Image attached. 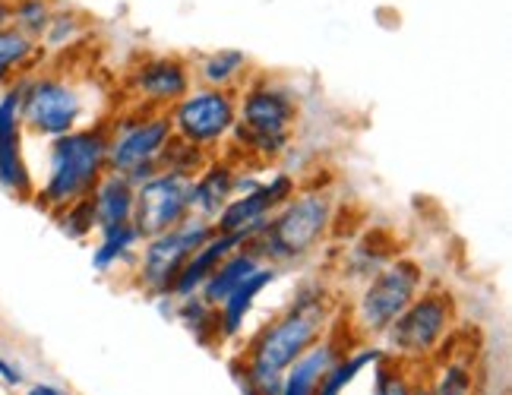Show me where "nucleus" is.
I'll return each mask as SVG.
<instances>
[{"instance_id":"obj_29","label":"nucleus","mask_w":512,"mask_h":395,"mask_svg":"<svg viewBox=\"0 0 512 395\" xmlns=\"http://www.w3.org/2000/svg\"><path fill=\"white\" fill-rule=\"evenodd\" d=\"M0 380H4L7 386H23V383H26L23 370H19L13 361H7L4 354H0Z\"/></svg>"},{"instance_id":"obj_3","label":"nucleus","mask_w":512,"mask_h":395,"mask_svg":"<svg viewBox=\"0 0 512 395\" xmlns=\"http://www.w3.org/2000/svg\"><path fill=\"white\" fill-rule=\"evenodd\" d=\"M108 143H111L108 124L80 127L51 140L48 177L45 187L38 190V206L57 212L89 196L92 187L108 171Z\"/></svg>"},{"instance_id":"obj_24","label":"nucleus","mask_w":512,"mask_h":395,"mask_svg":"<svg viewBox=\"0 0 512 395\" xmlns=\"http://www.w3.org/2000/svg\"><path fill=\"white\" fill-rule=\"evenodd\" d=\"M32 54H35V38L23 35L16 26H0V86H4L10 73L23 67Z\"/></svg>"},{"instance_id":"obj_5","label":"nucleus","mask_w":512,"mask_h":395,"mask_svg":"<svg viewBox=\"0 0 512 395\" xmlns=\"http://www.w3.org/2000/svg\"><path fill=\"white\" fill-rule=\"evenodd\" d=\"M424 291V269L418 260H392L377 269L354 298L351 307V335L361 345L383 339V332L399 320L402 310Z\"/></svg>"},{"instance_id":"obj_28","label":"nucleus","mask_w":512,"mask_h":395,"mask_svg":"<svg viewBox=\"0 0 512 395\" xmlns=\"http://www.w3.org/2000/svg\"><path fill=\"white\" fill-rule=\"evenodd\" d=\"M76 32H80V19H76V13H51V23L45 29V42L51 48H61V45H67V38H76Z\"/></svg>"},{"instance_id":"obj_10","label":"nucleus","mask_w":512,"mask_h":395,"mask_svg":"<svg viewBox=\"0 0 512 395\" xmlns=\"http://www.w3.org/2000/svg\"><path fill=\"white\" fill-rule=\"evenodd\" d=\"M19 89H23L19 117L32 133L57 140V136L80 130L86 98L64 76H38L29 79V83H19Z\"/></svg>"},{"instance_id":"obj_22","label":"nucleus","mask_w":512,"mask_h":395,"mask_svg":"<svg viewBox=\"0 0 512 395\" xmlns=\"http://www.w3.org/2000/svg\"><path fill=\"white\" fill-rule=\"evenodd\" d=\"M136 244H143V237L136 234L133 225L108 228V231H102V244L92 250V266L98 272H111V269H117L121 263L133 260Z\"/></svg>"},{"instance_id":"obj_6","label":"nucleus","mask_w":512,"mask_h":395,"mask_svg":"<svg viewBox=\"0 0 512 395\" xmlns=\"http://www.w3.org/2000/svg\"><path fill=\"white\" fill-rule=\"evenodd\" d=\"M456 298L443 288L421 291L411 301L396 323H392L383 339H386V358L396 364H421L430 361L440 351L443 339L456 326Z\"/></svg>"},{"instance_id":"obj_14","label":"nucleus","mask_w":512,"mask_h":395,"mask_svg":"<svg viewBox=\"0 0 512 395\" xmlns=\"http://www.w3.org/2000/svg\"><path fill=\"white\" fill-rule=\"evenodd\" d=\"M19 98H23L19 86H10L0 95V187L16 196H29L32 177L23 162V152H19V127H23Z\"/></svg>"},{"instance_id":"obj_8","label":"nucleus","mask_w":512,"mask_h":395,"mask_svg":"<svg viewBox=\"0 0 512 395\" xmlns=\"http://www.w3.org/2000/svg\"><path fill=\"white\" fill-rule=\"evenodd\" d=\"M168 121L177 140L212 155L238 124V92L196 86L174 108H168Z\"/></svg>"},{"instance_id":"obj_16","label":"nucleus","mask_w":512,"mask_h":395,"mask_svg":"<svg viewBox=\"0 0 512 395\" xmlns=\"http://www.w3.org/2000/svg\"><path fill=\"white\" fill-rule=\"evenodd\" d=\"M345 351H348V348L339 345L336 332H332V335H323V339H320L317 345L307 348V351L301 354V358L285 370L279 395H317V389H320L323 377L329 373V367L336 364Z\"/></svg>"},{"instance_id":"obj_13","label":"nucleus","mask_w":512,"mask_h":395,"mask_svg":"<svg viewBox=\"0 0 512 395\" xmlns=\"http://www.w3.org/2000/svg\"><path fill=\"white\" fill-rule=\"evenodd\" d=\"M193 89V67L174 54L146 57L140 67H133L130 92L136 108L146 111H168Z\"/></svg>"},{"instance_id":"obj_11","label":"nucleus","mask_w":512,"mask_h":395,"mask_svg":"<svg viewBox=\"0 0 512 395\" xmlns=\"http://www.w3.org/2000/svg\"><path fill=\"white\" fill-rule=\"evenodd\" d=\"M190 193H193V181L181 174H168L159 171L146 177L143 184H136V196H133V228L136 234L149 241L155 234H165L168 228L181 225L190 212Z\"/></svg>"},{"instance_id":"obj_27","label":"nucleus","mask_w":512,"mask_h":395,"mask_svg":"<svg viewBox=\"0 0 512 395\" xmlns=\"http://www.w3.org/2000/svg\"><path fill=\"white\" fill-rule=\"evenodd\" d=\"M48 23H51V7L45 0H19L13 7V26L29 38L45 35Z\"/></svg>"},{"instance_id":"obj_19","label":"nucleus","mask_w":512,"mask_h":395,"mask_svg":"<svg viewBox=\"0 0 512 395\" xmlns=\"http://www.w3.org/2000/svg\"><path fill=\"white\" fill-rule=\"evenodd\" d=\"M275 266H269V263H263L256 272H250L247 279L234 288L228 298L215 307L219 310V329H222V339H234L241 329H244V320L250 316V310H253V304H256V298L263 294V288L266 285H272L275 282Z\"/></svg>"},{"instance_id":"obj_1","label":"nucleus","mask_w":512,"mask_h":395,"mask_svg":"<svg viewBox=\"0 0 512 395\" xmlns=\"http://www.w3.org/2000/svg\"><path fill=\"white\" fill-rule=\"evenodd\" d=\"M332 326V298L320 285H307L285 313L275 316L244 354V389L247 395H279L285 370L317 345Z\"/></svg>"},{"instance_id":"obj_7","label":"nucleus","mask_w":512,"mask_h":395,"mask_svg":"<svg viewBox=\"0 0 512 395\" xmlns=\"http://www.w3.org/2000/svg\"><path fill=\"white\" fill-rule=\"evenodd\" d=\"M171 136L174 133L168 111L136 108V114L127 117V121H114L108 143V171L124 174L133 187L143 184L146 177L159 174V155Z\"/></svg>"},{"instance_id":"obj_30","label":"nucleus","mask_w":512,"mask_h":395,"mask_svg":"<svg viewBox=\"0 0 512 395\" xmlns=\"http://www.w3.org/2000/svg\"><path fill=\"white\" fill-rule=\"evenodd\" d=\"M26 395H67V392H64V389H57V386H51V383H35V386H29Z\"/></svg>"},{"instance_id":"obj_17","label":"nucleus","mask_w":512,"mask_h":395,"mask_svg":"<svg viewBox=\"0 0 512 395\" xmlns=\"http://www.w3.org/2000/svg\"><path fill=\"white\" fill-rule=\"evenodd\" d=\"M234 177H238V165L231 158H209V165L193 177L190 212L209 222L219 219V212L234 196Z\"/></svg>"},{"instance_id":"obj_26","label":"nucleus","mask_w":512,"mask_h":395,"mask_svg":"<svg viewBox=\"0 0 512 395\" xmlns=\"http://www.w3.org/2000/svg\"><path fill=\"white\" fill-rule=\"evenodd\" d=\"M433 395H475V370L465 361H446L437 383L430 386Z\"/></svg>"},{"instance_id":"obj_25","label":"nucleus","mask_w":512,"mask_h":395,"mask_svg":"<svg viewBox=\"0 0 512 395\" xmlns=\"http://www.w3.org/2000/svg\"><path fill=\"white\" fill-rule=\"evenodd\" d=\"M57 225H61V231L67 237H73V241H86V237L92 231H98L95 225V209H92V200L89 196H83V200H76L64 209H57Z\"/></svg>"},{"instance_id":"obj_18","label":"nucleus","mask_w":512,"mask_h":395,"mask_svg":"<svg viewBox=\"0 0 512 395\" xmlns=\"http://www.w3.org/2000/svg\"><path fill=\"white\" fill-rule=\"evenodd\" d=\"M133 196H136V187L127 181L124 174L105 171L102 181H98L92 187V193H89L98 231H108V228H117V225H130L133 222Z\"/></svg>"},{"instance_id":"obj_9","label":"nucleus","mask_w":512,"mask_h":395,"mask_svg":"<svg viewBox=\"0 0 512 395\" xmlns=\"http://www.w3.org/2000/svg\"><path fill=\"white\" fill-rule=\"evenodd\" d=\"M212 234H215V225L209 219L187 215L181 225L143 241L146 247L140 253V263H136V282H140V288L149 291L152 298H168L177 272L184 269V263Z\"/></svg>"},{"instance_id":"obj_12","label":"nucleus","mask_w":512,"mask_h":395,"mask_svg":"<svg viewBox=\"0 0 512 395\" xmlns=\"http://www.w3.org/2000/svg\"><path fill=\"white\" fill-rule=\"evenodd\" d=\"M294 196V181L288 174H275L266 184H256L250 193L231 196L228 206L215 219V231L219 234H244L253 244L256 234L266 228V222L279 212Z\"/></svg>"},{"instance_id":"obj_2","label":"nucleus","mask_w":512,"mask_h":395,"mask_svg":"<svg viewBox=\"0 0 512 395\" xmlns=\"http://www.w3.org/2000/svg\"><path fill=\"white\" fill-rule=\"evenodd\" d=\"M298 114V98L285 83L256 76L238 95V124L231 130L234 149L244 158H253L256 165L275 162L291 146Z\"/></svg>"},{"instance_id":"obj_21","label":"nucleus","mask_w":512,"mask_h":395,"mask_svg":"<svg viewBox=\"0 0 512 395\" xmlns=\"http://www.w3.org/2000/svg\"><path fill=\"white\" fill-rule=\"evenodd\" d=\"M250 61L244 51H234V48H225V51H212L206 54L200 64H196V76L203 79V86H212V89H234L241 83V76L247 73Z\"/></svg>"},{"instance_id":"obj_20","label":"nucleus","mask_w":512,"mask_h":395,"mask_svg":"<svg viewBox=\"0 0 512 395\" xmlns=\"http://www.w3.org/2000/svg\"><path fill=\"white\" fill-rule=\"evenodd\" d=\"M263 266V260L256 256L253 247H241V250H234L231 256H225V260L215 266V272L209 275V279L203 282L200 288V298L209 304V307H219L228 294L238 288L250 272H256Z\"/></svg>"},{"instance_id":"obj_4","label":"nucleus","mask_w":512,"mask_h":395,"mask_svg":"<svg viewBox=\"0 0 512 395\" xmlns=\"http://www.w3.org/2000/svg\"><path fill=\"white\" fill-rule=\"evenodd\" d=\"M332 193L329 190H304L272 215L266 228L250 244L263 263L291 266L301 263L317 250L332 228Z\"/></svg>"},{"instance_id":"obj_15","label":"nucleus","mask_w":512,"mask_h":395,"mask_svg":"<svg viewBox=\"0 0 512 395\" xmlns=\"http://www.w3.org/2000/svg\"><path fill=\"white\" fill-rule=\"evenodd\" d=\"M241 247H250V241H247L244 234H219V231H215L209 241L184 263V269L177 272V279H174V285L168 291V298L187 301V298H193V294H200L203 282L215 272V266H219L225 256H231L234 250H241Z\"/></svg>"},{"instance_id":"obj_23","label":"nucleus","mask_w":512,"mask_h":395,"mask_svg":"<svg viewBox=\"0 0 512 395\" xmlns=\"http://www.w3.org/2000/svg\"><path fill=\"white\" fill-rule=\"evenodd\" d=\"M209 158L212 155H206L203 149H196V146H190L184 140H177V136H171L168 146L159 155V171L181 174V177H190V181H193V177L209 165Z\"/></svg>"}]
</instances>
